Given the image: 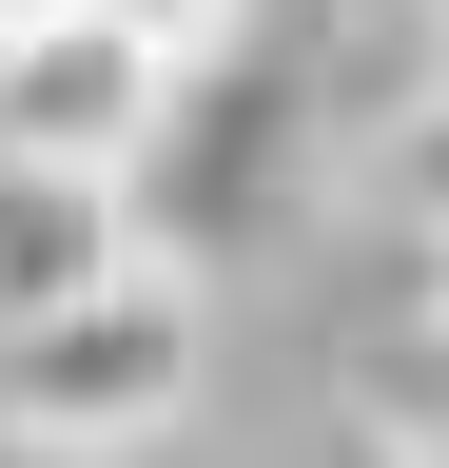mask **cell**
I'll return each mask as SVG.
<instances>
[{"label":"cell","instance_id":"cell-1","mask_svg":"<svg viewBox=\"0 0 449 468\" xmlns=\"http://www.w3.org/2000/svg\"><path fill=\"white\" fill-rule=\"evenodd\" d=\"M196 371H215V313H196V273L156 254L118 292H79V313L0 332V430L20 449H156L196 410Z\"/></svg>","mask_w":449,"mask_h":468},{"label":"cell","instance_id":"cell-2","mask_svg":"<svg viewBox=\"0 0 449 468\" xmlns=\"http://www.w3.org/2000/svg\"><path fill=\"white\" fill-rule=\"evenodd\" d=\"M156 117H176V39H137L118 0H59L39 39H0V156L20 176H118L137 196Z\"/></svg>","mask_w":449,"mask_h":468},{"label":"cell","instance_id":"cell-3","mask_svg":"<svg viewBox=\"0 0 449 468\" xmlns=\"http://www.w3.org/2000/svg\"><path fill=\"white\" fill-rule=\"evenodd\" d=\"M118 273H156V234H137L118 176H20L0 156V332L79 313V292H118Z\"/></svg>","mask_w":449,"mask_h":468},{"label":"cell","instance_id":"cell-4","mask_svg":"<svg viewBox=\"0 0 449 468\" xmlns=\"http://www.w3.org/2000/svg\"><path fill=\"white\" fill-rule=\"evenodd\" d=\"M390 196H411V234L449 254V79H430L411 117H390Z\"/></svg>","mask_w":449,"mask_h":468},{"label":"cell","instance_id":"cell-5","mask_svg":"<svg viewBox=\"0 0 449 468\" xmlns=\"http://www.w3.org/2000/svg\"><path fill=\"white\" fill-rule=\"evenodd\" d=\"M118 20H137V39H176V58H196L215 20H235V0H118Z\"/></svg>","mask_w":449,"mask_h":468},{"label":"cell","instance_id":"cell-6","mask_svg":"<svg viewBox=\"0 0 449 468\" xmlns=\"http://www.w3.org/2000/svg\"><path fill=\"white\" fill-rule=\"evenodd\" d=\"M411 468H449V292H430V449Z\"/></svg>","mask_w":449,"mask_h":468},{"label":"cell","instance_id":"cell-7","mask_svg":"<svg viewBox=\"0 0 449 468\" xmlns=\"http://www.w3.org/2000/svg\"><path fill=\"white\" fill-rule=\"evenodd\" d=\"M39 20H59V0H0V39H39Z\"/></svg>","mask_w":449,"mask_h":468},{"label":"cell","instance_id":"cell-8","mask_svg":"<svg viewBox=\"0 0 449 468\" xmlns=\"http://www.w3.org/2000/svg\"><path fill=\"white\" fill-rule=\"evenodd\" d=\"M430 79H449V0H430Z\"/></svg>","mask_w":449,"mask_h":468},{"label":"cell","instance_id":"cell-9","mask_svg":"<svg viewBox=\"0 0 449 468\" xmlns=\"http://www.w3.org/2000/svg\"><path fill=\"white\" fill-rule=\"evenodd\" d=\"M371 468H411V449H371Z\"/></svg>","mask_w":449,"mask_h":468}]
</instances>
